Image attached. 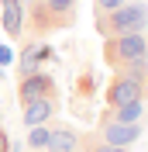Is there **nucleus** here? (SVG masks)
<instances>
[{
    "instance_id": "0eeeda50",
    "label": "nucleus",
    "mask_w": 148,
    "mask_h": 152,
    "mask_svg": "<svg viewBox=\"0 0 148 152\" xmlns=\"http://www.w3.org/2000/svg\"><path fill=\"white\" fill-rule=\"evenodd\" d=\"M0 10H4L7 38H21V31H24V0H0Z\"/></svg>"
},
{
    "instance_id": "9b49d317",
    "label": "nucleus",
    "mask_w": 148,
    "mask_h": 152,
    "mask_svg": "<svg viewBox=\"0 0 148 152\" xmlns=\"http://www.w3.org/2000/svg\"><path fill=\"white\" fill-rule=\"evenodd\" d=\"M141 100H134V104H124V107H110V111H103L107 118H114V121H124V124H141Z\"/></svg>"
},
{
    "instance_id": "dca6fc26",
    "label": "nucleus",
    "mask_w": 148,
    "mask_h": 152,
    "mask_svg": "<svg viewBox=\"0 0 148 152\" xmlns=\"http://www.w3.org/2000/svg\"><path fill=\"white\" fill-rule=\"evenodd\" d=\"M7 62H10V52H7V48H0V66H7Z\"/></svg>"
},
{
    "instance_id": "ddd939ff",
    "label": "nucleus",
    "mask_w": 148,
    "mask_h": 152,
    "mask_svg": "<svg viewBox=\"0 0 148 152\" xmlns=\"http://www.w3.org/2000/svg\"><path fill=\"white\" fill-rule=\"evenodd\" d=\"M48 124H35V128H28V149H35V152H41V149H48Z\"/></svg>"
},
{
    "instance_id": "6e6552de",
    "label": "nucleus",
    "mask_w": 148,
    "mask_h": 152,
    "mask_svg": "<svg viewBox=\"0 0 148 152\" xmlns=\"http://www.w3.org/2000/svg\"><path fill=\"white\" fill-rule=\"evenodd\" d=\"M55 100H28L24 104V114H21V121H24V128H35V124H45L52 114H55Z\"/></svg>"
},
{
    "instance_id": "9d476101",
    "label": "nucleus",
    "mask_w": 148,
    "mask_h": 152,
    "mask_svg": "<svg viewBox=\"0 0 148 152\" xmlns=\"http://www.w3.org/2000/svg\"><path fill=\"white\" fill-rule=\"evenodd\" d=\"M45 59H52V48L48 45H28L24 52H21V76L38 73V66H41Z\"/></svg>"
},
{
    "instance_id": "1a4fd4ad",
    "label": "nucleus",
    "mask_w": 148,
    "mask_h": 152,
    "mask_svg": "<svg viewBox=\"0 0 148 152\" xmlns=\"http://www.w3.org/2000/svg\"><path fill=\"white\" fill-rule=\"evenodd\" d=\"M76 142H79V135L69 124H55L48 132V152H76Z\"/></svg>"
},
{
    "instance_id": "f257e3e1",
    "label": "nucleus",
    "mask_w": 148,
    "mask_h": 152,
    "mask_svg": "<svg viewBox=\"0 0 148 152\" xmlns=\"http://www.w3.org/2000/svg\"><path fill=\"white\" fill-rule=\"evenodd\" d=\"M148 28V4L145 0H128L124 7L110 10V14H96V31L103 38L114 35H134V31Z\"/></svg>"
},
{
    "instance_id": "20e7f679",
    "label": "nucleus",
    "mask_w": 148,
    "mask_h": 152,
    "mask_svg": "<svg viewBox=\"0 0 148 152\" xmlns=\"http://www.w3.org/2000/svg\"><path fill=\"white\" fill-rule=\"evenodd\" d=\"M17 100L28 104V100H55L59 104V86L48 73H31V76H21L17 83Z\"/></svg>"
},
{
    "instance_id": "f8f14e48",
    "label": "nucleus",
    "mask_w": 148,
    "mask_h": 152,
    "mask_svg": "<svg viewBox=\"0 0 148 152\" xmlns=\"http://www.w3.org/2000/svg\"><path fill=\"white\" fill-rule=\"evenodd\" d=\"M76 152H128V149L103 142L100 135H79V142H76Z\"/></svg>"
},
{
    "instance_id": "39448f33",
    "label": "nucleus",
    "mask_w": 148,
    "mask_h": 152,
    "mask_svg": "<svg viewBox=\"0 0 148 152\" xmlns=\"http://www.w3.org/2000/svg\"><path fill=\"white\" fill-rule=\"evenodd\" d=\"M96 135H100L103 142H110V145L128 149V145H134L141 138V124H124V121H114V118L100 114V128H96Z\"/></svg>"
},
{
    "instance_id": "2eb2a0df",
    "label": "nucleus",
    "mask_w": 148,
    "mask_h": 152,
    "mask_svg": "<svg viewBox=\"0 0 148 152\" xmlns=\"http://www.w3.org/2000/svg\"><path fill=\"white\" fill-rule=\"evenodd\" d=\"M0 152H10V138H7V132L0 128Z\"/></svg>"
},
{
    "instance_id": "423d86ee",
    "label": "nucleus",
    "mask_w": 148,
    "mask_h": 152,
    "mask_svg": "<svg viewBox=\"0 0 148 152\" xmlns=\"http://www.w3.org/2000/svg\"><path fill=\"white\" fill-rule=\"evenodd\" d=\"M45 10H48V28L65 31L79 18V0H45Z\"/></svg>"
},
{
    "instance_id": "f03ea898",
    "label": "nucleus",
    "mask_w": 148,
    "mask_h": 152,
    "mask_svg": "<svg viewBox=\"0 0 148 152\" xmlns=\"http://www.w3.org/2000/svg\"><path fill=\"white\" fill-rule=\"evenodd\" d=\"M148 59V42L141 31L134 35H114V38H103V62L120 73V69H128L131 62H145Z\"/></svg>"
},
{
    "instance_id": "f3484780",
    "label": "nucleus",
    "mask_w": 148,
    "mask_h": 152,
    "mask_svg": "<svg viewBox=\"0 0 148 152\" xmlns=\"http://www.w3.org/2000/svg\"><path fill=\"white\" fill-rule=\"evenodd\" d=\"M0 80H4V69H0Z\"/></svg>"
},
{
    "instance_id": "4468645a",
    "label": "nucleus",
    "mask_w": 148,
    "mask_h": 152,
    "mask_svg": "<svg viewBox=\"0 0 148 152\" xmlns=\"http://www.w3.org/2000/svg\"><path fill=\"white\" fill-rule=\"evenodd\" d=\"M128 0H96V14H110V10H117V7H124Z\"/></svg>"
},
{
    "instance_id": "7ed1b4c3",
    "label": "nucleus",
    "mask_w": 148,
    "mask_h": 152,
    "mask_svg": "<svg viewBox=\"0 0 148 152\" xmlns=\"http://www.w3.org/2000/svg\"><path fill=\"white\" fill-rule=\"evenodd\" d=\"M141 97H145V80H134V76H128V73H114L103 100H107V107H124V104L141 100Z\"/></svg>"
}]
</instances>
